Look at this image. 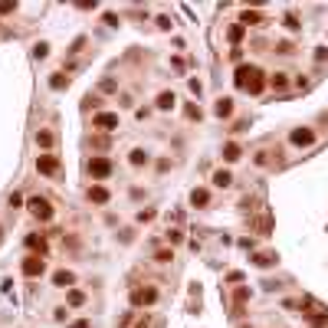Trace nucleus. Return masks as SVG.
I'll return each mask as SVG.
<instances>
[{"instance_id":"6e6552de","label":"nucleus","mask_w":328,"mask_h":328,"mask_svg":"<svg viewBox=\"0 0 328 328\" xmlns=\"http://www.w3.org/2000/svg\"><path fill=\"white\" fill-rule=\"evenodd\" d=\"M36 171L46 174V177H53L56 171H59V161H56L53 154H40V158H36Z\"/></svg>"},{"instance_id":"e433bc0d","label":"nucleus","mask_w":328,"mask_h":328,"mask_svg":"<svg viewBox=\"0 0 328 328\" xmlns=\"http://www.w3.org/2000/svg\"><path fill=\"white\" fill-rule=\"evenodd\" d=\"M69 328H92V322H72Z\"/></svg>"},{"instance_id":"5701e85b","label":"nucleus","mask_w":328,"mask_h":328,"mask_svg":"<svg viewBox=\"0 0 328 328\" xmlns=\"http://www.w3.org/2000/svg\"><path fill=\"white\" fill-rule=\"evenodd\" d=\"M49 86H53V89H56V92H63V89H66V86H69V79H66V76H63V72H56V76H53V79H49Z\"/></svg>"},{"instance_id":"4468645a","label":"nucleus","mask_w":328,"mask_h":328,"mask_svg":"<svg viewBox=\"0 0 328 328\" xmlns=\"http://www.w3.org/2000/svg\"><path fill=\"white\" fill-rule=\"evenodd\" d=\"M174 102H177V95L171 92V89H164L161 95H158V102H154V105H158L161 112H167V109H174Z\"/></svg>"},{"instance_id":"0eeeda50","label":"nucleus","mask_w":328,"mask_h":328,"mask_svg":"<svg viewBox=\"0 0 328 328\" xmlns=\"http://www.w3.org/2000/svg\"><path fill=\"white\" fill-rule=\"evenodd\" d=\"M289 141H292L295 148H308V144H315V131L312 128H295L292 135H289Z\"/></svg>"},{"instance_id":"c756f323","label":"nucleus","mask_w":328,"mask_h":328,"mask_svg":"<svg viewBox=\"0 0 328 328\" xmlns=\"http://www.w3.org/2000/svg\"><path fill=\"white\" fill-rule=\"evenodd\" d=\"M328 59V46H318L315 49V63H325Z\"/></svg>"},{"instance_id":"6ab92c4d","label":"nucleus","mask_w":328,"mask_h":328,"mask_svg":"<svg viewBox=\"0 0 328 328\" xmlns=\"http://www.w3.org/2000/svg\"><path fill=\"white\" fill-rule=\"evenodd\" d=\"M213 184H217V187H230V184H233V174L220 167V171H213Z\"/></svg>"},{"instance_id":"b1692460","label":"nucleus","mask_w":328,"mask_h":328,"mask_svg":"<svg viewBox=\"0 0 328 328\" xmlns=\"http://www.w3.org/2000/svg\"><path fill=\"white\" fill-rule=\"evenodd\" d=\"M243 33H246V26H243V23L230 26V40H233V43H240V40H243Z\"/></svg>"},{"instance_id":"473e14b6","label":"nucleus","mask_w":328,"mask_h":328,"mask_svg":"<svg viewBox=\"0 0 328 328\" xmlns=\"http://www.w3.org/2000/svg\"><path fill=\"white\" fill-rule=\"evenodd\" d=\"M102 20L109 23V26H118V23H121V20H118V17H115V13H105V17H102Z\"/></svg>"},{"instance_id":"412c9836","label":"nucleus","mask_w":328,"mask_h":328,"mask_svg":"<svg viewBox=\"0 0 328 328\" xmlns=\"http://www.w3.org/2000/svg\"><path fill=\"white\" fill-rule=\"evenodd\" d=\"M53 141H56L53 131H36V144H40V148H53Z\"/></svg>"},{"instance_id":"a878e982","label":"nucleus","mask_w":328,"mask_h":328,"mask_svg":"<svg viewBox=\"0 0 328 328\" xmlns=\"http://www.w3.org/2000/svg\"><path fill=\"white\" fill-rule=\"evenodd\" d=\"M171 259H174V253L171 250H158L154 253V262H171Z\"/></svg>"},{"instance_id":"39448f33","label":"nucleus","mask_w":328,"mask_h":328,"mask_svg":"<svg viewBox=\"0 0 328 328\" xmlns=\"http://www.w3.org/2000/svg\"><path fill=\"white\" fill-rule=\"evenodd\" d=\"M92 128L115 131V128H118V115H115V112H98V115H92Z\"/></svg>"},{"instance_id":"f3484780","label":"nucleus","mask_w":328,"mask_h":328,"mask_svg":"<svg viewBox=\"0 0 328 328\" xmlns=\"http://www.w3.org/2000/svg\"><path fill=\"white\" fill-rule=\"evenodd\" d=\"M66 302H69L72 308L86 305V292H79V289H69V292H66Z\"/></svg>"},{"instance_id":"1a4fd4ad","label":"nucleus","mask_w":328,"mask_h":328,"mask_svg":"<svg viewBox=\"0 0 328 328\" xmlns=\"http://www.w3.org/2000/svg\"><path fill=\"white\" fill-rule=\"evenodd\" d=\"M86 197L89 200H92V204H98V207H105V204H109L112 200V194H109V187H102V184H92L86 190Z\"/></svg>"},{"instance_id":"9b49d317","label":"nucleus","mask_w":328,"mask_h":328,"mask_svg":"<svg viewBox=\"0 0 328 328\" xmlns=\"http://www.w3.org/2000/svg\"><path fill=\"white\" fill-rule=\"evenodd\" d=\"M240 158H243V148L236 141H227V144H223V161H227V164L240 161Z\"/></svg>"},{"instance_id":"dca6fc26","label":"nucleus","mask_w":328,"mask_h":328,"mask_svg":"<svg viewBox=\"0 0 328 328\" xmlns=\"http://www.w3.org/2000/svg\"><path fill=\"white\" fill-rule=\"evenodd\" d=\"M128 161H131V167H144V164L151 161V154L144 151V148H135V151H131V158H128Z\"/></svg>"},{"instance_id":"2eb2a0df","label":"nucleus","mask_w":328,"mask_h":328,"mask_svg":"<svg viewBox=\"0 0 328 328\" xmlns=\"http://www.w3.org/2000/svg\"><path fill=\"white\" fill-rule=\"evenodd\" d=\"M213 112H217V118H230L233 115V98H217Z\"/></svg>"},{"instance_id":"f03ea898","label":"nucleus","mask_w":328,"mask_h":328,"mask_svg":"<svg viewBox=\"0 0 328 328\" xmlns=\"http://www.w3.org/2000/svg\"><path fill=\"white\" fill-rule=\"evenodd\" d=\"M86 167H89V174L95 177V181H105V177L112 174V161H109V158H102V154L89 158V164H86Z\"/></svg>"},{"instance_id":"393cba45","label":"nucleus","mask_w":328,"mask_h":328,"mask_svg":"<svg viewBox=\"0 0 328 328\" xmlns=\"http://www.w3.org/2000/svg\"><path fill=\"white\" fill-rule=\"evenodd\" d=\"M26 246H30V250H40V253H46V246H43V236H26Z\"/></svg>"},{"instance_id":"72a5a7b5","label":"nucleus","mask_w":328,"mask_h":328,"mask_svg":"<svg viewBox=\"0 0 328 328\" xmlns=\"http://www.w3.org/2000/svg\"><path fill=\"white\" fill-rule=\"evenodd\" d=\"M167 243H181V233H177V230H167Z\"/></svg>"},{"instance_id":"7c9ffc66","label":"nucleus","mask_w":328,"mask_h":328,"mask_svg":"<svg viewBox=\"0 0 328 328\" xmlns=\"http://www.w3.org/2000/svg\"><path fill=\"white\" fill-rule=\"evenodd\" d=\"M82 46H86V36H79V40H76V43H72V46H69V53H82Z\"/></svg>"},{"instance_id":"ddd939ff","label":"nucleus","mask_w":328,"mask_h":328,"mask_svg":"<svg viewBox=\"0 0 328 328\" xmlns=\"http://www.w3.org/2000/svg\"><path fill=\"white\" fill-rule=\"evenodd\" d=\"M190 204H194V207H207L210 204V190L207 187H194V190H190Z\"/></svg>"},{"instance_id":"bb28decb","label":"nucleus","mask_w":328,"mask_h":328,"mask_svg":"<svg viewBox=\"0 0 328 328\" xmlns=\"http://www.w3.org/2000/svg\"><path fill=\"white\" fill-rule=\"evenodd\" d=\"M33 56H36V59H46V56H49V43H36Z\"/></svg>"},{"instance_id":"a211bd4d","label":"nucleus","mask_w":328,"mask_h":328,"mask_svg":"<svg viewBox=\"0 0 328 328\" xmlns=\"http://www.w3.org/2000/svg\"><path fill=\"white\" fill-rule=\"evenodd\" d=\"M269 86H273L276 92H282V89L289 86V72H273V79H269Z\"/></svg>"},{"instance_id":"4c0bfd02","label":"nucleus","mask_w":328,"mask_h":328,"mask_svg":"<svg viewBox=\"0 0 328 328\" xmlns=\"http://www.w3.org/2000/svg\"><path fill=\"white\" fill-rule=\"evenodd\" d=\"M135 328H148V315H141V318H138V325H135Z\"/></svg>"},{"instance_id":"423d86ee","label":"nucleus","mask_w":328,"mask_h":328,"mask_svg":"<svg viewBox=\"0 0 328 328\" xmlns=\"http://www.w3.org/2000/svg\"><path fill=\"white\" fill-rule=\"evenodd\" d=\"M158 302V289L148 285V289H131V305H154Z\"/></svg>"},{"instance_id":"f257e3e1","label":"nucleus","mask_w":328,"mask_h":328,"mask_svg":"<svg viewBox=\"0 0 328 328\" xmlns=\"http://www.w3.org/2000/svg\"><path fill=\"white\" fill-rule=\"evenodd\" d=\"M236 86L246 89L250 95H259L262 89H266V72H262L259 66H240L236 69Z\"/></svg>"},{"instance_id":"2f4dec72","label":"nucleus","mask_w":328,"mask_h":328,"mask_svg":"<svg viewBox=\"0 0 328 328\" xmlns=\"http://www.w3.org/2000/svg\"><path fill=\"white\" fill-rule=\"evenodd\" d=\"M148 220H154V210H141L138 213V223H148Z\"/></svg>"},{"instance_id":"20e7f679","label":"nucleus","mask_w":328,"mask_h":328,"mask_svg":"<svg viewBox=\"0 0 328 328\" xmlns=\"http://www.w3.org/2000/svg\"><path fill=\"white\" fill-rule=\"evenodd\" d=\"M30 213L46 223V220H53V204H49L46 197H30Z\"/></svg>"},{"instance_id":"f8f14e48","label":"nucleus","mask_w":328,"mask_h":328,"mask_svg":"<svg viewBox=\"0 0 328 328\" xmlns=\"http://www.w3.org/2000/svg\"><path fill=\"white\" fill-rule=\"evenodd\" d=\"M240 23H243V26H266V17H262V13H256V10H243Z\"/></svg>"},{"instance_id":"9d476101","label":"nucleus","mask_w":328,"mask_h":328,"mask_svg":"<svg viewBox=\"0 0 328 328\" xmlns=\"http://www.w3.org/2000/svg\"><path fill=\"white\" fill-rule=\"evenodd\" d=\"M72 282H76V276L69 273V269H59V273H53V285H56V289H72Z\"/></svg>"},{"instance_id":"aec40b11","label":"nucleus","mask_w":328,"mask_h":328,"mask_svg":"<svg viewBox=\"0 0 328 328\" xmlns=\"http://www.w3.org/2000/svg\"><path fill=\"white\" fill-rule=\"evenodd\" d=\"M253 262H256L259 269H266V266H273V262H276V253H256V256H253Z\"/></svg>"},{"instance_id":"f704fd0d","label":"nucleus","mask_w":328,"mask_h":328,"mask_svg":"<svg viewBox=\"0 0 328 328\" xmlns=\"http://www.w3.org/2000/svg\"><path fill=\"white\" fill-rule=\"evenodd\" d=\"M253 161H256V164H259V167H262V164H269V158H266V151H259V154H256V158H253Z\"/></svg>"},{"instance_id":"c9c22d12","label":"nucleus","mask_w":328,"mask_h":328,"mask_svg":"<svg viewBox=\"0 0 328 328\" xmlns=\"http://www.w3.org/2000/svg\"><path fill=\"white\" fill-rule=\"evenodd\" d=\"M17 10V3H0V13H13Z\"/></svg>"},{"instance_id":"c85d7f7f","label":"nucleus","mask_w":328,"mask_h":328,"mask_svg":"<svg viewBox=\"0 0 328 328\" xmlns=\"http://www.w3.org/2000/svg\"><path fill=\"white\" fill-rule=\"evenodd\" d=\"M276 53L289 56V53H292V43H285V40H282V43H276Z\"/></svg>"},{"instance_id":"7ed1b4c3","label":"nucleus","mask_w":328,"mask_h":328,"mask_svg":"<svg viewBox=\"0 0 328 328\" xmlns=\"http://www.w3.org/2000/svg\"><path fill=\"white\" fill-rule=\"evenodd\" d=\"M20 273L26 276V279H36V276L46 273V259L43 256H26V259L20 262Z\"/></svg>"},{"instance_id":"4be33fe9","label":"nucleus","mask_w":328,"mask_h":328,"mask_svg":"<svg viewBox=\"0 0 328 328\" xmlns=\"http://www.w3.org/2000/svg\"><path fill=\"white\" fill-rule=\"evenodd\" d=\"M282 23H285V30H292V33H299V30H302V23H299V17H295L292 10H289V13L282 17Z\"/></svg>"},{"instance_id":"cd10ccee","label":"nucleus","mask_w":328,"mask_h":328,"mask_svg":"<svg viewBox=\"0 0 328 328\" xmlns=\"http://www.w3.org/2000/svg\"><path fill=\"white\" fill-rule=\"evenodd\" d=\"M184 115H187L190 121H200V109H197V105H187V109H184Z\"/></svg>"}]
</instances>
